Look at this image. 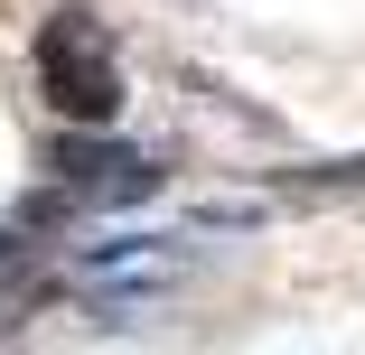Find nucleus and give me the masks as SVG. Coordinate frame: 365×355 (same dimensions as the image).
Instances as JSON below:
<instances>
[{"mask_svg": "<svg viewBox=\"0 0 365 355\" xmlns=\"http://www.w3.org/2000/svg\"><path fill=\"white\" fill-rule=\"evenodd\" d=\"M29 56H38V94L56 122H113L122 112V56H113L94 10H56Z\"/></svg>", "mask_w": 365, "mask_h": 355, "instance_id": "nucleus-1", "label": "nucleus"}, {"mask_svg": "<svg viewBox=\"0 0 365 355\" xmlns=\"http://www.w3.org/2000/svg\"><path fill=\"white\" fill-rule=\"evenodd\" d=\"M178 271H187V253L169 234H122V243L76 253V290H94V300H150V290H169Z\"/></svg>", "mask_w": 365, "mask_h": 355, "instance_id": "nucleus-3", "label": "nucleus"}, {"mask_svg": "<svg viewBox=\"0 0 365 355\" xmlns=\"http://www.w3.org/2000/svg\"><path fill=\"white\" fill-rule=\"evenodd\" d=\"M47 169H56V196L66 206H140V196H160V159L103 140V122H76L47 150Z\"/></svg>", "mask_w": 365, "mask_h": 355, "instance_id": "nucleus-2", "label": "nucleus"}]
</instances>
